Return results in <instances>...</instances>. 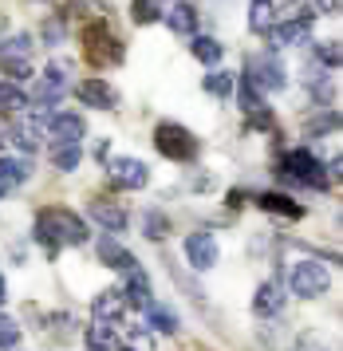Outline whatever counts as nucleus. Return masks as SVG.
Masks as SVG:
<instances>
[{
  "mask_svg": "<svg viewBox=\"0 0 343 351\" xmlns=\"http://www.w3.org/2000/svg\"><path fill=\"white\" fill-rule=\"evenodd\" d=\"M0 304H4V276H0Z\"/></svg>",
  "mask_w": 343,
  "mask_h": 351,
  "instance_id": "4c0bfd02",
  "label": "nucleus"
},
{
  "mask_svg": "<svg viewBox=\"0 0 343 351\" xmlns=\"http://www.w3.org/2000/svg\"><path fill=\"white\" fill-rule=\"evenodd\" d=\"M130 343H134L130 351H154V335L150 332H130Z\"/></svg>",
  "mask_w": 343,
  "mask_h": 351,
  "instance_id": "72a5a7b5",
  "label": "nucleus"
},
{
  "mask_svg": "<svg viewBox=\"0 0 343 351\" xmlns=\"http://www.w3.org/2000/svg\"><path fill=\"white\" fill-rule=\"evenodd\" d=\"M186 256L189 265L198 272H209L213 265H217V241H213V233H189L186 237Z\"/></svg>",
  "mask_w": 343,
  "mask_h": 351,
  "instance_id": "6e6552de",
  "label": "nucleus"
},
{
  "mask_svg": "<svg viewBox=\"0 0 343 351\" xmlns=\"http://www.w3.org/2000/svg\"><path fill=\"white\" fill-rule=\"evenodd\" d=\"M123 300L134 304V308H146V304H150V276H146L142 269H130V272H126Z\"/></svg>",
  "mask_w": 343,
  "mask_h": 351,
  "instance_id": "6ab92c4d",
  "label": "nucleus"
},
{
  "mask_svg": "<svg viewBox=\"0 0 343 351\" xmlns=\"http://www.w3.org/2000/svg\"><path fill=\"white\" fill-rule=\"evenodd\" d=\"M281 308H284L281 280H265V285L257 288V296H252V312L257 316H281Z\"/></svg>",
  "mask_w": 343,
  "mask_h": 351,
  "instance_id": "4468645a",
  "label": "nucleus"
},
{
  "mask_svg": "<svg viewBox=\"0 0 343 351\" xmlns=\"http://www.w3.org/2000/svg\"><path fill=\"white\" fill-rule=\"evenodd\" d=\"M110 178H115V186H123V190H142V186L150 182V170H146V162H139V158H115L110 162Z\"/></svg>",
  "mask_w": 343,
  "mask_h": 351,
  "instance_id": "9d476101",
  "label": "nucleus"
},
{
  "mask_svg": "<svg viewBox=\"0 0 343 351\" xmlns=\"http://www.w3.org/2000/svg\"><path fill=\"white\" fill-rule=\"evenodd\" d=\"M146 319H150V328H158V332H178V319L166 308H158V304H146Z\"/></svg>",
  "mask_w": 343,
  "mask_h": 351,
  "instance_id": "cd10ccee",
  "label": "nucleus"
},
{
  "mask_svg": "<svg viewBox=\"0 0 343 351\" xmlns=\"http://www.w3.org/2000/svg\"><path fill=\"white\" fill-rule=\"evenodd\" d=\"M87 217H95V221L103 225V229H110V233H123L126 229V209L119 206V202H107V197H95L91 206H87Z\"/></svg>",
  "mask_w": 343,
  "mask_h": 351,
  "instance_id": "f8f14e48",
  "label": "nucleus"
},
{
  "mask_svg": "<svg viewBox=\"0 0 343 351\" xmlns=\"http://www.w3.org/2000/svg\"><path fill=\"white\" fill-rule=\"evenodd\" d=\"M320 60H324V64L328 67H340V44H331V40H324V44H320Z\"/></svg>",
  "mask_w": 343,
  "mask_h": 351,
  "instance_id": "473e14b6",
  "label": "nucleus"
},
{
  "mask_svg": "<svg viewBox=\"0 0 343 351\" xmlns=\"http://www.w3.org/2000/svg\"><path fill=\"white\" fill-rule=\"evenodd\" d=\"M288 288H292V296H300V300L324 296V292L331 288L328 265H320V261H296L292 272H288Z\"/></svg>",
  "mask_w": 343,
  "mask_h": 351,
  "instance_id": "7ed1b4c3",
  "label": "nucleus"
},
{
  "mask_svg": "<svg viewBox=\"0 0 343 351\" xmlns=\"http://www.w3.org/2000/svg\"><path fill=\"white\" fill-rule=\"evenodd\" d=\"M28 107V95H24V87L20 83H0V111H24Z\"/></svg>",
  "mask_w": 343,
  "mask_h": 351,
  "instance_id": "b1692460",
  "label": "nucleus"
},
{
  "mask_svg": "<svg viewBox=\"0 0 343 351\" xmlns=\"http://www.w3.org/2000/svg\"><path fill=\"white\" fill-rule=\"evenodd\" d=\"M44 40L47 44H60L63 40V20H47L44 24Z\"/></svg>",
  "mask_w": 343,
  "mask_h": 351,
  "instance_id": "f704fd0d",
  "label": "nucleus"
},
{
  "mask_svg": "<svg viewBox=\"0 0 343 351\" xmlns=\"http://www.w3.org/2000/svg\"><path fill=\"white\" fill-rule=\"evenodd\" d=\"M91 312H95V319H103V324H123V316H126V300H123V292H99L95 296V304H91Z\"/></svg>",
  "mask_w": 343,
  "mask_h": 351,
  "instance_id": "2eb2a0df",
  "label": "nucleus"
},
{
  "mask_svg": "<svg viewBox=\"0 0 343 351\" xmlns=\"http://www.w3.org/2000/svg\"><path fill=\"white\" fill-rule=\"evenodd\" d=\"M32 178V162L28 158H0V186L4 190H16L20 182Z\"/></svg>",
  "mask_w": 343,
  "mask_h": 351,
  "instance_id": "aec40b11",
  "label": "nucleus"
},
{
  "mask_svg": "<svg viewBox=\"0 0 343 351\" xmlns=\"http://www.w3.org/2000/svg\"><path fill=\"white\" fill-rule=\"evenodd\" d=\"M308 28H312V16H292V20H284V24H272L268 28V44H272V51L288 48V44H304Z\"/></svg>",
  "mask_w": 343,
  "mask_h": 351,
  "instance_id": "1a4fd4ad",
  "label": "nucleus"
},
{
  "mask_svg": "<svg viewBox=\"0 0 343 351\" xmlns=\"http://www.w3.org/2000/svg\"><path fill=\"white\" fill-rule=\"evenodd\" d=\"M99 261H103L107 269H119V272L139 269L134 253H130V249H123V245H119L115 237H99Z\"/></svg>",
  "mask_w": 343,
  "mask_h": 351,
  "instance_id": "ddd939ff",
  "label": "nucleus"
},
{
  "mask_svg": "<svg viewBox=\"0 0 343 351\" xmlns=\"http://www.w3.org/2000/svg\"><path fill=\"white\" fill-rule=\"evenodd\" d=\"M154 146H158V154H166L170 162H189L193 154H198L193 134H189L186 127H178V123H158Z\"/></svg>",
  "mask_w": 343,
  "mask_h": 351,
  "instance_id": "39448f33",
  "label": "nucleus"
},
{
  "mask_svg": "<svg viewBox=\"0 0 343 351\" xmlns=\"http://www.w3.org/2000/svg\"><path fill=\"white\" fill-rule=\"evenodd\" d=\"M162 20H166L178 36H193V28H198V12H193V4H182V0L170 4V8L162 12Z\"/></svg>",
  "mask_w": 343,
  "mask_h": 351,
  "instance_id": "a211bd4d",
  "label": "nucleus"
},
{
  "mask_svg": "<svg viewBox=\"0 0 343 351\" xmlns=\"http://www.w3.org/2000/svg\"><path fill=\"white\" fill-rule=\"evenodd\" d=\"M16 343H20V324L8 316H0V351L16 348Z\"/></svg>",
  "mask_w": 343,
  "mask_h": 351,
  "instance_id": "2f4dec72",
  "label": "nucleus"
},
{
  "mask_svg": "<svg viewBox=\"0 0 343 351\" xmlns=\"http://www.w3.org/2000/svg\"><path fill=\"white\" fill-rule=\"evenodd\" d=\"M241 111H245V114L265 111V99H261V91H257V87H249V83H241Z\"/></svg>",
  "mask_w": 343,
  "mask_h": 351,
  "instance_id": "7c9ffc66",
  "label": "nucleus"
},
{
  "mask_svg": "<svg viewBox=\"0 0 343 351\" xmlns=\"http://www.w3.org/2000/svg\"><path fill=\"white\" fill-rule=\"evenodd\" d=\"M12 143L20 146V150H36V143H40V127H36V123H20V127L12 130Z\"/></svg>",
  "mask_w": 343,
  "mask_h": 351,
  "instance_id": "c85d7f7f",
  "label": "nucleus"
},
{
  "mask_svg": "<svg viewBox=\"0 0 343 351\" xmlns=\"http://www.w3.org/2000/svg\"><path fill=\"white\" fill-rule=\"evenodd\" d=\"M36 237L47 245V253H60L63 245H83L87 241V225L79 221L71 209H40Z\"/></svg>",
  "mask_w": 343,
  "mask_h": 351,
  "instance_id": "f257e3e1",
  "label": "nucleus"
},
{
  "mask_svg": "<svg viewBox=\"0 0 343 351\" xmlns=\"http://www.w3.org/2000/svg\"><path fill=\"white\" fill-rule=\"evenodd\" d=\"M296 351H331V348H328V343H320L316 335H304V339L296 343Z\"/></svg>",
  "mask_w": 343,
  "mask_h": 351,
  "instance_id": "e433bc0d",
  "label": "nucleus"
},
{
  "mask_svg": "<svg viewBox=\"0 0 343 351\" xmlns=\"http://www.w3.org/2000/svg\"><path fill=\"white\" fill-rule=\"evenodd\" d=\"M209 95H217V99H225L229 91H233V75L229 71H213V75H205V83H202Z\"/></svg>",
  "mask_w": 343,
  "mask_h": 351,
  "instance_id": "bb28decb",
  "label": "nucleus"
},
{
  "mask_svg": "<svg viewBox=\"0 0 343 351\" xmlns=\"http://www.w3.org/2000/svg\"><path fill=\"white\" fill-rule=\"evenodd\" d=\"M130 12H134V24H154V20H162L158 0H134V4H130Z\"/></svg>",
  "mask_w": 343,
  "mask_h": 351,
  "instance_id": "c756f323",
  "label": "nucleus"
},
{
  "mask_svg": "<svg viewBox=\"0 0 343 351\" xmlns=\"http://www.w3.org/2000/svg\"><path fill=\"white\" fill-rule=\"evenodd\" d=\"M87 351H119V324L95 319L87 328Z\"/></svg>",
  "mask_w": 343,
  "mask_h": 351,
  "instance_id": "f3484780",
  "label": "nucleus"
},
{
  "mask_svg": "<svg viewBox=\"0 0 343 351\" xmlns=\"http://www.w3.org/2000/svg\"><path fill=\"white\" fill-rule=\"evenodd\" d=\"M119 351H130V348H119Z\"/></svg>",
  "mask_w": 343,
  "mask_h": 351,
  "instance_id": "ea45409f",
  "label": "nucleus"
},
{
  "mask_svg": "<svg viewBox=\"0 0 343 351\" xmlns=\"http://www.w3.org/2000/svg\"><path fill=\"white\" fill-rule=\"evenodd\" d=\"M79 162H83V150H79V146H51V166H56L60 174H71Z\"/></svg>",
  "mask_w": 343,
  "mask_h": 351,
  "instance_id": "5701e85b",
  "label": "nucleus"
},
{
  "mask_svg": "<svg viewBox=\"0 0 343 351\" xmlns=\"http://www.w3.org/2000/svg\"><path fill=\"white\" fill-rule=\"evenodd\" d=\"M281 170H284V178H292V182H300V186H312V190H328V174H324V162L316 158L308 146L284 150Z\"/></svg>",
  "mask_w": 343,
  "mask_h": 351,
  "instance_id": "f03ea898",
  "label": "nucleus"
},
{
  "mask_svg": "<svg viewBox=\"0 0 343 351\" xmlns=\"http://www.w3.org/2000/svg\"><path fill=\"white\" fill-rule=\"evenodd\" d=\"M249 127H257V130H272V114H268V107H265V111H257V114H249Z\"/></svg>",
  "mask_w": 343,
  "mask_h": 351,
  "instance_id": "c9c22d12",
  "label": "nucleus"
},
{
  "mask_svg": "<svg viewBox=\"0 0 343 351\" xmlns=\"http://www.w3.org/2000/svg\"><path fill=\"white\" fill-rule=\"evenodd\" d=\"M83 51H87V60H91L95 67H107V64H119V60H123V44H119L103 24H95V28L83 32Z\"/></svg>",
  "mask_w": 343,
  "mask_h": 351,
  "instance_id": "423d86ee",
  "label": "nucleus"
},
{
  "mask_svg": "<svg viewBox=\"0 0 343 351\" xmlns=\"http://www.w3.org/2000/svg\"><path fill=\"white\" fill-rule=\"evenodd\" d=\"M257 206L268 209V213H284V217H304V206H296L288 193H276V190L261 193V197H257Z\"/></svg>",
  "mask_w": 343,
  "mask_h": 351,
  "instance_id": "412c9836",
  "label": "nucleus"
},
{
  "mask_svg": "<svg viewBox=\"0 0 343 351\" xmlns=\"http://www.w3.org/2000/svg\"><path fill=\"white\" fill-rule=\"evenodd\" d=\"M193 56H198L205 67H213L221 60V44L213 40V36H198V40H193Z\"/></svg>",
  "mask_w": 343,
  "mask_h": 351,
  "instance_id": "393cba45",
  "label": "nucleus"
},
{
  "mask_svg": "<svg viewBox=\"0 0 343 351\" xmlns=\"http://www.w3.org/2000/svg\"><path fill=\"white\" fill-rule=\"evenodd\" d=\"M32 36L28 32H16L8 36L4 44H0V67H8V64H28V56H32Z\"/></svg>",
  "mask_w": 343,
  "mask_h": 351,
  "instance_id": "dca6fc26",
  "label": "nucleus"
},
{
  "mask_svg": "<svg viewBox=\"0 0 343 351\" xmlns=\"http://www.w3.org/2000/svg\"><path fill=\"white\" fill-rule=\"evenodd\" d=\"M75 95L83 99L87 107H99V111H115V107H119V91H115L107 80H83L75 87Z\"/></svg>",
  "mask_w": 343,
  "mask_h": 351,
  "instance_id": "9b49d317",
  "label": "nucleus"
},
{
  "mask_svg": "<svg viewBox=\"0 0 343 351\" xmlns=\"http://www.w3.org/2000/svg\"><path fill=\"white\" fill-rule=\"evenodd\" d=\"M245 83L257 87V91H281L284 83H288V71L276 60V51H261V56L245 60Z\"/></svg>",
  "mask_w": 343,
  "mask_h": 351,
  "instance_id": "20e7f679",
  "label": "nucleus"
},
{
  "mask_svg": "<svg viewBox=\"0 0 343 351\" xmlns=\"http://www.w3.org/2000/svg\"><path fill=\"white\" fill-rule=\"evenodd\" d=\"M47 134L56 138V146H79L87 138V123H83V114L63 111V114H51L47 119Z\"/></svg>",
  "mask_w": 343,
  "mask_h": 351,
  "instance_id": "0eeeda50",
  "label": "nucleus"
},
{
  "mask_svg": "<svg viewBox=\"0 0 343 351\" xmlns=\"http://www.w3.org/2000/svg\"><path fill=\"white\" fill-rule=\"evenodd\" d=\"M4 193H8V190H4V186H0V197H4Z\"/></svg>",
  "mask_w": 343,
  "mask_h": 351,
  "instance_id": "58836bf2",
  "label": "nucleus"
},
{
  "mask_svg": "<svg viewBox=\"0 0 343 351\" xmlns=\"http://www.w3.org/2000/svg\"><path fill=\"white\" fill-rule=\"evenodd\" d=\"M142 229H146V237H150V241H162L166 233H170V221H166V213L150 209V213L142 217Z\"/></svg>",
  "mask_w": 343,
  "mask_h": 351,
  "instance_id": "a878e982",
  "label": "nucleus"
},
{
  "mask_svg": "<svg viewBox=\"0 0 343 351\" xmlns=\"http://www.w3.org/2000/svg\"><path fill=\"white\" fill-rule=\"evenodd\" d=\"M272 24H276L272 0H252V4H249V28H252V32H261V36H268Z\"/></svg>",
  "mask_w": 343,
  "mask_h": 351,
  "instance_id": "4be33fe9",
  "label": "nucleus"
}]
</instances>
